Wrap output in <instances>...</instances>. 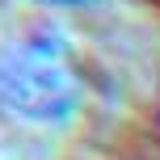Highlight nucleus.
<instances>
[{
	"mask_svg": "<svg viewBox=\"0 0 160 160\" xmlns=\"http://www.w3.org/2000/svg\"><path fill=\"white\" fill-rule=\"evenodd\" d=\"M84 76L59 30L34 25L0 47V110L25 127H59L80 110Z\"/></svg>",
	"mask_w": 160,
	"mask_h": 160,
	"instance_id": "obj_1",
	"label": "nucleus"
},
{
	"mask_svg": "<svg viewBox=\"0 0 160 160\" xmlns=\"http://www.w3.org/2000/svg\"><path fill=\"white\" fill-rule=\"evenodd\" d=\"M42 4H88V0H42Z\"/></svg>",
	"mask_w": 160,
	"mask_h": 160,
	"instance_id": "obj_2",
	"label": "nucleus"
}]
</instances>
